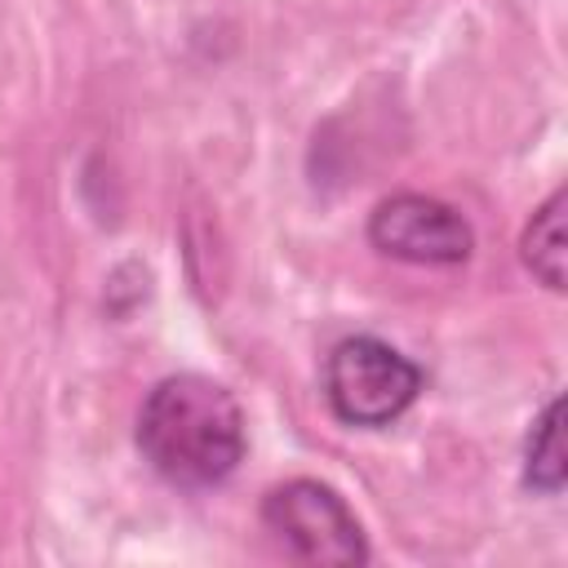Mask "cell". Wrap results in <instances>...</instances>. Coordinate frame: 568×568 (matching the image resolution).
<instances>
[{"label":"cell","instance_id":"cell-3","mask_svg":"<svg viewBox=\"0 0 568 568\" xmlns=\"http://www.w3.org/2000/svg\"><path fill=\"white\" fill-rule=\"evenodd\" d=\"M266 532L302 564H368V537L346 497L311 475H293L262 497Z\"/></svg>","mask_w":568,"mask_h":568},{"label":"cell","instance_id":"cell-2","mask_svg":"<svg viewBox=\"0 0 568 568\" xmlns=\"http://www.w3.org/2000/svg\"><path fill=\"white\" fill-rule=\"evenodd\" d=\"M426 386V373L390 342L373 333L342 337L324 359V399L346 426H390L399 422Z\"/></svg>","mask_w":568,"mask_h":568},{"label":"cell","instance_id":"cell-5","mask_svg":"<svg viewBox=\"0 0 568 568\" xmlns=\"http://www.w3.org/2000/svg\"><path fill=\"white\" fill-rule=\"evenodd\" d=\"M564 204H568L564 186H559V191H550V195L537 204V213L528 217L524 235H519V257H524V266H528V271H532L550 293H564V275H568Z\"/></svg>","mask_w":568,"mask_h":568},{"label":"cell","instance_id":"cell-4","mask_svg":"<svg viewBox=\"0 0 568 568\" xmlns=\"http://www.w3.org/2000/svg\"><path fill=\"white\" fill-rule=\"evenodd\" d=\"M368 244L395 262L457 266L475 253V231L453 204L422 195V191H395V195L373 204Z\"/></svg>","mask_w":568,"mask_h":568},{"label":"cell","instance_id":"cell-6","mask_svg":"<svg viewBox=\"0 0 568 568\" xmlns=\"http://www.w3.org/2000/svg\"><path fill=\"white\" fill-rule=\"evenodd\" d=\"M564 475H568V462H564V399L555 395L537 413V422H532V430L524 439V484L532 493L559 497L564 493Z\"/></svg>","mask_w":568,"mask_h":568},{"label":"cell","instance_id":"cell-1","mask_svg":"<svg viewBox=\"0 0 568 568\" xmlns=\"http://www.w3.org/2000/svg\"><path fill=\"white\" fill-rule=\"evenodd\" d=\"M133 439L164 484L213 488L244 462L248 422L231 386L204 373H169L146 390Z\"/></svg>","mask_w":568,"mask_h":568}]
</instances>
